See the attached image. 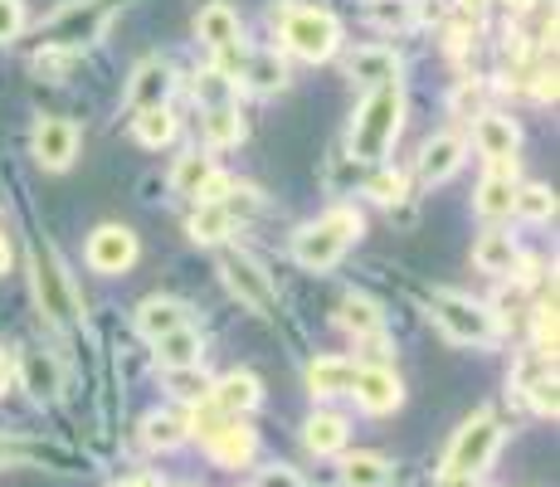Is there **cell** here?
<instances>
[{"label":"cell","mask_w":560,"mask_h":487,"mask_svg":"<svg viewBox=\"0 0 560 487\" xmlns=\"http://www.w3.org/2000/svg\"><path fill=\"white\" fill-rule=\"evenodd\" d=\"M400 123H405V89H400V79L371 89V93H365V103L357 107V123H351V156L381 166L385 151L395 147V137H400Z\"/></svg>","instance_id":"6da1fadb"},{"label":"cell","mask_w":560,"mask_h":487,"mask_svg":"<svg viewBox=\"0 0 560 487\" xmlns=\"http://www.w3.org/2000/svg\"><path fill=\"white\" fill-rule=\"evenodd\" d=\"M357 240H361V214L351 205H337V210L317 214V220L293 234V258L312 268V274H327L331 264H341V254Z\"/></svg>","instance_id":"7a4b0ae2"},{"label":"cell","mask_w":560,"mask_h":487,"mask_svg":"<svg viewBox=\"0 0 560 487\" xmlns=\"http://www.w3.org/2000/svg\"><path fill=\"white\" fill-rule=\"evenodd\" d=\"M278 35H283V45L307 63H327L331 54L341 49L337 15L322 5H283L278 10Z\"/></svg>","instance_id":"3957f363"},{"label":"cell","mask_w":560,"mask_h":487,"mask_svg":"<svg viewBox=\"0 0 560 487\" xmlns=\"http://www.w3.org/2000/svg\"><path fill=\"white\" fill-rule=\"evenodd\" d=\"M429 312H434V322L444 327L448 341L458 346H492L498 341V312L488 308V302L468 298V292H454V288H439L434 298H429Z\"/></svg>","instance_id":"277c9868"},{"label":"cell","mask_w":560,"mask_h":487,"mask_svg":"<svg viewBox=\"0 0 560 487\" xmlns=\"http://www.w3.org/2000/svg\"><path fill=\"white\" fill-rule=\"evenodd\" d=\"M30 283H35V302L39 312L54 322V327H73L79 322V288H73V278L63 274L59 254H54V244H35L30 248Z\"/></svg>","instance_id":"5b68a950"},{"label":"cell","mask_w":560,"mask_h":487,"mask_svg":"<svg viewBox=\"0 0 560 487\" xmlns=\"http://www.w3.org/2000/svg\"><path fill=\"white\" fill-rule=\"evenodd\" d=\"M117 0H63L59 10L45 20V30H39V39H45V49H83L93 45V39L107 30V20H113Z\"/></svg>","instance_id":"8992f818"},{"label":"cell","mask_w":560,"mask_h":487,"mask_svg":"<svg viewBox=\"0 0 560 487\" xmlns=\"http://www.w3.org/2000/svg\"><path fill=\"white\" fill-rule=\"evenodd\" d=\"M498 449H502V425L488 409H478V415L463 419L458 434L448 439L444 473H472V478H482V473L492 468V459H498Z\"/></svg>","instance_id":"52a82bcc"},{"label":"cell","mask_w":560,"mask_h":487,"mask_svg":"<svg viewBox=\"0 0 560 487\" xmlns=\"http://www.w3.org/2000/svg\"><path fill=\"white\" fill-rule=\"evenodd\" d=\"M196 35H200V45L214 54V63H220L224 73L240 69V59H244V25H240V10H234V5H224V0L200 5Z\"/></svg>","instance_id":"ba28073f"},{"label":"cell","mask_w":560,"mask_h":487,"mask_svg":"<svg viewBox=\"0 0 560 487\" xmlns=\"http://www.w3.org/2000/svg\"><path fill=\"white\" fill-rule=\"evenodd\" d=\"M220 278L224 288L234 292V298L244 302L249 312H258V317H268V312L278 308V292H273V278L258 268V258L240 254V248H230V254H220Z\"/></svg>","instance_id":"9c48e42d"},{"label":"cell","mask_w":560,"mask_h":487,"mask_svg":"<svg viewBox=\"0 0 560 487\" xmlns=\"http://www.w3.org/2000/svg\"><path fill=\"white\" fill-rule=\"evenodd\" d=\"M200 439H205V453H210L220 468H244V463H254V453H258V434L240 415H224L220 425Z\"/></svg>","instance_id":"30bf717a"},{"label":"cell","mask_w":560,"mask_h":487,"mask_svg":"<svg viewBox=\"0 0 560 487\" xmlns=\"http://www.w3.org/2000/svg\"><path fill=\"white\" fill-rule=\"evenodd\" d=\"M351 395H357V405L365 415H395V409L405 405V385L390 366H361Z\"/></svg>","instance_id":"8fae6325"},{"label":"cell","mask_w":560,"mask_h":487,"mask_svg":"<svg viewBox=\"0 0 560 487\" xmlns=\"http://www.w3.org/2000/svg\"><path fill=\"white\" fill-rule=\"evenodd\" d=\"M89 264L98 274H127L137 264V234L127 224H98L89 240Z\"/></svg>","instance_id":"7c38bea8"},{"label":"cell","mask_w":560,"mask_h":487,"mask_svg":"<svg viewBox=\"0 0 560 487\" xmlns=\"http://www.w3.org/2000/svg\"><path fill=\"white\" fill-rule=\"evenodd\" d=\"M79 156V127L69 117H39L35 127V161L49 171H69Z\"/></svg>","instance_id":"4fadbf2b"},{"label":"cell","mask_w":560,"mask_h":487,"mask_svg":"<svg viewBox=\"0 0 560 487\" xmlns=\"http://www.w3.org/2000/svg\"><path fill=\"white\" fill-rule=\"evenodd\" d=\"M20 381H25L30 390V399H59V390H63V366H59V356L45 351V346H20Z\"/></svg>","instance_id":"5bb4252c"},{"label":"cell","mask_w":560,"mask_h":487,"mask_svg":"<svg viewBox=\"0 0 560 487\" xmlns=\"http://www.w3.org/2000/svg\"><path fill=\"white\" fill-rule=\"evenodd\" d=\"M472 142L488 161H498V166H516V147H522V132H516L512 117L502 113H478V123H472Z\"/></svg>","instance_id":"9a60e30c"},{"label":"cell","mask_w":560,"mask_h":487,"mask_svg":"<svg viewBox=\"0 0 560 487\" xmlns=\"http://www.w3.org/2000/svg\"><path fill=\"white\" fill-rule=\"evenodd\" d=\"M166 97H171V63L142 59L132 69V83H127V107H132V113H147V107H161Z\"/></svg>","instance_id":"2e32d148"},{"label":"cell","mask_w":560,"mask_h":487,"mask_svg":"<svg viewBox=\"0 0 560 487\" xmlns=\"http://www.w3.org/2000/svg\"><path fill=\"white\" fill-rule=\"evenodd\" d=\"M234 83H244V89H254V93H283L288 63L278 59V49H249L240 59V69H234Z\"/></svg>","instance_id":"e0dca14e"},{"label":"cell","mask_w":560,"mask_h":487,"mask_svg":"<svg viewBox=\"0 0 560 487\" xmlns=\"http://www.w3.org/2000/svg\"><path fill=\"white\" fill-rule=\"evenodd\" d=\"M463 151H468V142H463L458 132L429 137L424 151H419V181H424V186H439V181H448L463 166Z\"/></svg>","instance_id":"ac0fdd59"},{"label":"cell","mask_w":560,"mask_h":487,"mask_svg":"<svg viewBox=\"0 0 560 487\" xmlns=\"http://www.w3.org/2000/svg\"><path fill=\"white\" fill-rule=\"evenodd\" d=\"M258 399H264V385H258V375H249V371H230L210 385V405L220 409V415L244 419L249 409H258Z\"/></svg>","instance_id":"d6986e66"},{"label":"cell","mask_w":560,"mask_h":487,"mask_svg":"<svg viewBox=\"0 0 560 487\" xmlns=\"http://www.w3.org/2000/svg\"><path fill=\"white\" fill-rule=\"evenodd\" d=\"M357 371H361V366L351 361V356H317V361L307 366V390L317 399L351 395V385H357Z\"/></svg>","instance_id":"ffe728a7"},{"label":"cell","mask_w":560,"mask_h":487,"mask_svg":"<svg viewBox=\"0 0 560 487\" xmlns=\"http://www.w3.org/2000/svg\"><path fill=\"white\" fill-rule=\"evenodd\" d=\"M512 200H516V166L488 161V171L478 181V214L482 220H502V214H512Z\"/></svg>","instance_id":"44dd1931"},{"label":"cell","mask_w":560,"mask_h":487,"mask_svg":"<svg viewBox=\"0 0 560 487\" xmlns=\"http://www.w3.org/2000/svg\"><path fill=\"white\" fill-rule=\"evenodd\" d=\"M472 264H478V274H492V278H512L516 268H522V248H516L512 234L502 230H488L478 244H472Z\"/></svg>","instance_id":"7402d4cb"},{"label":"cell","mask_w":560,"mask_h":487,"mask_svg":"<svg viewBox=\"0 0 560 487\" xmlns=\"http://www.w3.org/2000/svg\"><path fill=\"white\" fill-rule=\"evenodd\" d=\"M347 73L357 83H365V89H381V83L400 79V59H395V49H385V45H361L347 59Z\"/></svg>","instance_id":"603a6c76"},{"label":"cell","mask_w":560,"mask_h":487,"mask_svg":"<svg viewBox=\"0 0 560 487\" xmlns=\"http://www.w3.org/2000/svg\"><path fill=\"white\" fill-rule=\"evenodd\" d=\"M337 322H341V332H351L357 341H375V337H385V312L375 308L371 298H361V292H347V298H341Z\"/></svg>","instance_id":"cb8c5ba5"},{"label":"cell","mask_w":560,"mask_h":487,"mask_svg":"<svg viewBox=\"0 0 560 487\" xmlns=\"http://www.w3.org/2000/svg\"><path fill=\"white\" fill-rule=\"evenodd\" d=\"M186 322H190V308L186 302H176V298H147L142 308H137V332H142L147 341L166 337V332L186 327Z\"/></svg>","instance_id":"d4e9b609"},{"label":"cell","mask_w":560,"mask_h":487,"mask_svg":"<svg viewBox=\"0 0 560 487\" xmlns=\"http://www.w3.org/2000/svg\"><path fill=\"white\" fill-rule=\"evenodd\" d=\"M186 439H190V419L176 415V409H156V415L142 419V443L152 453H171V449H180Z\"/></svg>","instance_id":"484cf974"},{"label":"cell","mask_w":560,"mask_h":487,"mask_svg":"<svg viewBox=\"0 0 560 487\" xmlns=\"http://www.w3.org/2000/svg\"><path fill=\"white\" fill-rule=\"evenodd\" d=\"M200 127H205V147H210V151H220V147H240V142H244V113H240V103L205 107Z\"/></svg>","instance_id":"4316f807"},{"label":"cell","mask_w":560,"mask_h":487,"mask_svg":"<svg viewBox=\"0 0 560 487\" xmlns=\"http://www.w3.org/2000/svg\"><path fill=\"white\" fill-rule=\"evenodd\" d=\"M156 356H161V366L166 371H176V366H200V356H205V341H200V332L190 327H176V332H166V337H156Z\"/></svg>","instance_id":"83f0119b"},{"label":"cell","mask_w":560,"mask_h":487,"mask_svg":"<svg viewBox=\"0 0 560 487\" xmlns=\"http://www.w3.org/2000/svg\"><path fill=\"white\" fill-rule=\"evenodd\" d=\"M186 230H190V240H196V244H224L234 234V214L224 210L220 200H200Z\"/></svg>","instance_id":"f1b7e54d"},{"label":"cell","mask_w":560,"mask_h":487,"mask_svg":"<svg viewBox=\"0 0 560 487\" xmlns=\"http://www.w3.org/2000/svg\"><path fill=\"white\" fill-rule=\"evenodd\" d=\"M390 483H395V468L381 453H351L341 463V487H390Z\"/></svg>","instance_id":"f546056e"},{"label":"cell","mask_w":560,"mask_h":487,"mask_svg":"<svg viewBox=\"0 0 560 487\" xmlns=\"http://www.w3.org/2000/svg\"><path fill=\"white\" fill-rule=\"evenodd\" d=\"M303 443L317 459H331V453L347 449V419L341 415H312L303 425Z\"/></svg>","instance_id":"4dcf8cb0"},{"label":"cell","mask_w":560,"mask_h":487,"mask_svg":"<svg viewBox=\"0 0 560 487\" xmlns=\"http://www.w3.org/2000/svg\"><path fill=\"white\" fill-rule=\"evenodd\" d=\"M210 171H214V161L205 156V151H186V156L176 161V171H171V190H176L180 200H196V190L205 186Z\"/></svg>","instance_id":"1f68e13d"},{"label":"cell","mask_w":560,"mask_h":487,"mask_svg":"<svg viewBox=\"0 0 560 487\" xmlns=\"http://www.w3.org/2000/svg\"><path fill=\"white\" fill-rule=\"evenodd\" d=\"M137 117V142L142 147H166L176 142V117H171V107H147V113H132Z\"/></svg>","instance_id":"d6a6232c"},{"label":"cell","mask_w":560,"mask_h":487,"mask_svg":"<svg viewBox=\"0 0 560 487\" xmlns=\"http://www.w3.org/2000/svg\"><path fill=\"white\" fill-rule=\"evenodd\" d=\"M210 375L200 371V366H176V371H166V390L180 399V405H200V399H210Z\"/></svg>","instance_id":"836d02e7"},{"label":"cell","mask_w":560,"mask_h":487,"mask_svg":"<svg viewBox=\"0 0 560 487\" xmlns=\"http://www.w3.org/2000/svg\"><path fill=\"white\" fill-rule=\"evenodd\" d=\"M196 97L200 107H224V103H240L234 97V73H224L220 63H210V69L196 73Z\"/></svg>","instance_id":"e575fe53"},{"label":"cell","mask_w":560,"mask_h":487,"mask_svg":"<svg viewBox=\"0 0 560 487\" xmlns=\"http://www.w3.org/2000/svg\"><path fill=\"white\" fill-rule=\"evenodd\" d=\"M512 210L522 214V220H532V224H546L556 214V195H551V186H516Z\"/></svg>","instance_id":"d590c367"},{"label":"cell","mask_w":560,"mask_h":487,"mask_svg":"<svg viewBox=\"0 0 560 487\" xmlns=\"http://www.w3.org/2000/svg\"><path fill=\"white\" fill-rule=\"evenodd\" d=\"M365 195H375L381 205L405 200V176H400V171H390V166H375V176L365 181Z\"/></svg>","instance_id":"8d00e7d4"},{"label":"cell","mask_w":560,"mask_h":487,"mask_svg":"<svg viewBox=\"0 0 560 487\" xmlns=\"http://www.w3.org/2000/svg\"><path fill=\"white\" fill-rule=\"evenodd\" d=\"M220 205L234 214V224H240V220H254L258 205H264V200H258V190H254V186H230V195H224Z\"/></svg>","instance_id":"74e56055"},{"label":"cell","mask_w":560,"mask_h":487,"mask_svg":"<svg viewBox=\"0 0 560 487\" xmlns=\"http://www.w3.org/2000/svg\"><path fill=\"white\" fill-rule=\"evenodd\" d=\"M20 30H25V5L20 0H0V45H10Z\"/></svg>","instance_id":"f35d334b"},{"label":"cell","mask_w":560,"mask_h":487,"mask_svg":"<svg viewBox=\"0 0 560 487\" xmlns=\"http://www.w3.org/2000/svg\"><path fill=\"white\" fill-rule=\"evenodd\" d=\"M254 487H303V478L288 463H268V468L254 473Z\"/></svg>","instance_id":"ab89813d"},{"label":"cell","mask_w":560,"mask_h":487,"mask_svg":"<svg viewBox=\"0 0 560 487\" xmlns=\"http://www.w3.org/2000/svg\"><path fill=\"white\" fill-rule=\"evenodd\" d=\"M371 15L381 20V25H409V20H415V10H409V0H375Z\"/></svg>","instance_id":"60d3db41"},{"label":"cell","mask_w":560,"mask_h":487,"mask_svg":"<svg viewBox=\"0 0 560 487\" xmlns=\"http://www.w3.org/2000/svg\"><path fill=\"white\" fill-rule=\"evenodd\" d=\"M230 186H234V181L224 176V171H210V176H205V186L196 190V205H200V200H224V195H230Z\"/></svg>","instance_id":"b9f144b4"},{"label":"cell","mask_w":560,"mask_h":487,"mask_svg":"<svg viewBox=\"0 0 560 487\" xmlns=\"http://www.w3.org/2000/svg\"><path fill=\"white\" fill-rule=\"evenodd\" d=\"M492 308H498V312H522V283H516V288H502Z\"/></svg>","instance_id":"7bdbcfd3"},{"label":"cell","mask_w":560,"mask_h":487,"mask_svg":"<svg viewBox=\"0 0 560 487\" xmlns=\"http://www.w3.org/2000/svg\"><path fill=\"white\" fill-rule=\"evenodd\" d=\"M439 487H478L472 473H439Z\"/></svg>","instance_id":"ee69618b"},{"label":"cell","mask_w":560,"mask_h":487,"mask_svg":"<svg viewBox=\"0 0 560 487\" xmlns=\"http://www.w3.org/2000/svg\"><path fill=\"white\" fill-rule=\"evenodd\" d=\"M20 459H25V449L10 443V439H0V468H5V463H20Z\"/></svg>","instance_id":"f6af8a7d"},{"label":"cell","mask_w":560,"mask_h":487,"mask_svg":"<svg viewBox=\"0 0 560 487\" xmlns=\"http://www.w3.org/2000/svg\"><path fill=\"white\" fill-rule=\"evenodd\" d=\"M5 385H10V356L0 351V395H5Z\"/></svg>","instance_id":"bcb514c9"},{"label":"cell","mask_w":560,"mask_h":487,"mask_svg":"<svg viewBox=\"0 0 560 487\" xmlns=\"http://www.w3.org/2000/svg\"><path fill=\"white\" fill-rule=\"evenodd\" d=\"M122 487H166V483H161V478H147V473H142V478H127Z\"/></svg>","instance_id":"7dc6e473"},{"label":"cell","mask_w":560,"mask_h":487,"mask_svg":"<svg viewBox=\"0 0 560 487\" xmlns=\"http://www.w3.org/2000/svg\"><path fill=\"white\" fill-rule=\"evenodd\" d=\"M5 268H10V240L0 234V274H5Z\"/></svg>","instance_id":"c3c4849f"}]
</instances>
